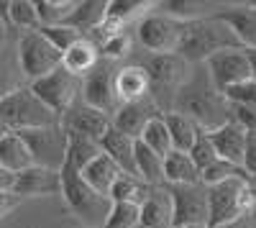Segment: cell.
<instances>
[{"label": "cell", "mask_w": 256, "mask_h": 228, "mask_svg": "<svg viewBox=\"0 0 256 228\" xmlns=\"http://www.w3.org/2000/svg\"><path fill=\"white\" fill-rule=\"evenodd\" d=\"M172 110L192 118L202 131H212V128H218L230 120L228 100L212 88V82H210L202 64H192L187 82L174 95Z\"/></svg>", "instance_id": "cell-1"}, {"label": "cell", "mask_w": 256, "mask_h": 228, "mask_svg": "<svg viewBox=\"0 0 256 228\" xmlns=\"http://www.w3.org/2000/svg\"><path fill=\"white\" fill-rule=\"evenodd\" d=\"M223 49H244V46L223 20H218L216 16H202L184 24L174 54L182 56L187 64H202L208 56Z\"/></svg>", "instance_id": "cell-2"}, {"label": "cell", "mask_w": 256, "mask_h": 228, "mask_svg": "<svg viewBox=\"0 0 256 228\" xmlns=\"http://www.w3.org/2000/svg\"><path fill=\"white\" fill-rule=\"evenodd\" d=\"M136 64L148 77V98L162 108V113L172 110L174 95L187 82L192 64H187L177 54H144V59Z\"/></svg>", "instance_id": "cell-3"}, {"label": "cell", "mask_w": 256, "mask_h": 228, "mask_svg": "<svg viewBox=\"0 0 256 228\" xmlns=\"http://www.w3.org/2000/svg\"><path fill=\"white\" fill-rule=\"evenodd\" d=\"M208 190V223L205 228H216L230 223L241 216H251L256 210V195L248 184V177H230Z\"/></svg>", "instance_id": "cell-4"}, {"label": "cell", "mask_w": 256, "mask_h": 228, "mask_svg": "<svg viewBox=\"0 0 256 228\" xmlns=\"http://www.w3.org/2000/svg\"><path fill=\"white\" fill-rule=\"evenodd\" d=\"M59 177H62V192L59 195L64 198L72 216L82 223V228H102L105 216L110 210V200L105 195H98L82 180V174L77 170H72L70 164H62Z\"/></svg>", "instance_id": "cell-5"}, {"label": "cell", "mask_w": 256, "mask_h": 228, "mask_svg": "<svg viewBox=\"0 0 256 228\" xmlns=\"http://www.w3.org/2000/svg\"><path fill=\"white\" fill-rule=\"evenodd\" d=\"M56 123L59 116H54L41 100H36L28 85L0 98V134L46 128V126H56Z\"/></svg>", "instance_id": "cell-6"}, {"label": "cell", "mask_w": 256, "mask_h": 228, "mask_svg": "<svg viewBox=\"0 0 256 228\" xmlns=\"http://www.w3.org/2000/svg\"><path fill=\"white\" fill-rule=\"evenodd\" d=\"M80 88H82V80L70 74L64 67H56L54 72L28 82V90L34 92V98L44 102L54 116H59V120L80 100Z\"/></svg>", "instance_id": "cell-7"}, {"label": "cell", "mask_w": 256, "mask_h": 228, "mask_svg": "<svg viewBox=\"0 0 256 228\" xmlns=\"http://www.w3.org/2000/svg\"><path fill=\"white\" fill-rule=\"evenodd\" d=\"M184 24L187 20H177L159 10H152L134 26V38L146 49V54H174Z\"/></svg>", "instance_id": "cell-8"}, {"label": "cell", "mask_w": 256, "mask_h": 228, "mask_svg": "<svg viewBox=\"0 0 256 228\" xmlns=\"http://www.w3.org/2000/svg\"><path fill=\"white\" fill-rule=\"evenodd\" d=\"M16 56H18V67H20V74H24L26 85L54 72L56 67H62V54L38 31L18 34Z\"/></svg>", "instance_id": "cell-9"}, {"label": "cell", "mask_w": 256, "mask_h": 228, "mask_svg": "<svg viewBox=\"0 0 256 228\" xmlns=\"http://www.w3.org/2000/svg\"><path fill=\"white\" fill-rule=\"evenodd\" d=\"M172 200V228H205L208 190L205 184H164Z\"/></svg>", "instance_id": "cell-10"}, {"label": "cell", "mask_w": 256, "mask_h": 228, "mask_svg": "<svg viewBox=\"0 0 256 228\" xmlns=\"http://www.w3.org/2000/svg\"><path fill=\"white\" fill-rule=\"evenodd\" d=\"M20 141L26 144V149L34 159V167L44 170H62L64 154H67V134H64L62 123L46 128H28V131H16Z\"/></svg>", "instance_id": "cell-11"}, {"label": "cell", "mask_w": 256, "mask_h": 228, "mask_svg": "<svg viewBox=\"0 0 256 228\" xmlns=\"http://www.w3.org/2000/svg\"><path fill=\"white\" fill-rule=\"evenodd\" d=\"M118 64L113 62L100 59L98 67L82 77V88H80V100L84 106H90L105 116H113L118 110V98H116V88H113V77H116Z\"/></svg>", "instance_id": "cell-12"}, {"label": "cell", "mask_w": 256, "mask_h": 228, "mask_svg": "<svg viewBox=\"0 0 256 228\" xmlns=\"http://www.w3.org/2000/svg\"><path fill=\"white\" fill-rule=\"evenodd\" d=\"M202 67L220 95L228 90V88H236L241 82H248V64H246V56L241 49H223V52H216L212 56H208L202 62Z\"/></svg>", "instance_id": "cell-13"}, {"label": "cell", "mask_w": 256, "mask_h": 228, "mask_svg": "<svg viewBox=\"0 0 256 228\" xmlns=\"http://www.w3.org/2000/svg\"><path fill=\"white\" fill-rule=\"evenodd\" d=\"M162 116V108L156 106V102L152 98H141V100H134V102H123V106H118V110L110 116V126L116 131H120L123 136L128 138H138L141 131L146 128L148 120H154Z\"/></svg>", "instance_id": "cell-14"}, {"label": "cell", "mask_w": 256, "mask_h": 228, "mask_svg": "<svg viewBox=\"0 0 256 228\" xmlns=\"http://www.w3.org/2000/svg\"><path fill=\"white\" fill-rule=\"evenodd\" d=\"M62 128L64 131H72V134H80L84 138H90V141H100L105 134H108L110 128V116H105L90 106H84L82 100H77L74 106L62 116Z\"/></svg>", "instance_id": "cell-15"}, {"label": "cell", "mask_w": 256, "mask_h": 228, "mask_svg": "<svg viewBox=\"0 0 256 228\" xmlns=\"http://www.w3.org/2000/svg\"><path fill=\"white\" fill-rule=\"evenodd\" d=\"M233 31L241 46H256V3H228L210 10Z\"/></svg>", "instance_id": "cell-16"}, {"label": "cell", "mask_w": 256, "mask_h": 228, "mask_svg": "<svg viewBox=\"0 0 256 228\" xmlns=\"http://www.w3.org/2000/svg\"><path fill=\"white\" fill-rule=\"evenodd\" d=\"M13 192L18 198H54L62 192V177L56 170H44V167H28L16 174Z\"/></svg>", "instance_id": "cell-17"}, {"label": "cell", "mask_w": 256, "mask_h": 228, "mask_svg": "<svg viewBox=\"0 0 256 228\" xmlns=\"http://www.w3.org/2000/svg\"><path fill=\"white\" fill-rule=\"evenodd\" d=\"M212 149H216L218 159L228 162V164H236V167H241L244 162V146H246V131L238 128L233 120L223 123V126L212 128V131H205Z\"/></svg>", "instance_id": "cell-18"}, {"label": "cell", "mask_w": 256, "mask_h": 228, "mask_svg": "<svg viewBox=\"0 0 256 228\" xmlns=\"http://www.w3.org/2000/svg\"><path fill=\"white\" fill-rule=\"evenodd\" d=\"M138 226L141 228H172V200L164 184L148 190V195L138 205Z\"/></svg>", "instance_id": "cell-19"}, {"label": "cell", "mask_w": 256, "mask_h": 228, "mask_svg": "<svg viewBox=\"0 0 256 228\" xmlns=\"http://www.w3.org/2000/svg\"><path fill=\"white\" fill-rule=\"evenodd\" d=\"M113 88H116V98L120 106L123 102H134V100H141L148 95V77L136 62L134 64H123L116 70Z\"/></svg>", "instance_id": "cell-20"}, {"label": "cell", "mask_w": 256, "mask_h": 228, "mask_svg": "<svg viewBox=\"0 0 256 228\" xmlns=\"http://www.w3.org/2000/svg\"><path fill=\"white\" fill-rule=\"evenodd\" d=\"M105 8H108V0H80L62 26H70L80 36H88L105 20Z\"/></svg>", "instance_id": "cell-21"}, {"label": "cell", "mask_w": 256, "mask_h": 228, "mask_svg": "<svg viewBox=\"0 0 256 228\" xmlns=\"http://www.w3.org/2000/svg\"><path fill=\"white\" fill-rule=\"evenodd\" d=\"M98 146H100V152L105 156H110L118 164L123 174H134L136 177V167H134V138L123 136L120 131H116L110 126L108 134L98 141Z\"/></svg>", "instance_id": "cell-22"}, {"label": "cell", "mask_w": 256, "mask_h": 228, "mask_svg": "<svg viewBox=\"0 0 256 228\" xmlns=\"http://www.w3.org/2000/svg\"><path fill=\"white\" fill-rule=\"evenodd\" d=\"M80 174H82V180L88 182L98 195H105V198H108V192H110V188H113V182H116L123 172H120V167H118V164H116L110 156H105V154L100 152Z\"/></svg>", "instance_id": "cell-23"}, {"label": "cell", "mask_w": 256, "mask_h": 228, "mask_svg": "<svg viewBox=\"0 0 256 228\" xmlns=\"http://www.w3.org/2000/svg\"><path fill=\"white\" fill-rule=\"evenodd\" d=\"M98 62H100V54H98L95 44H92V41H88V38L74 41V44L62 54V67L67 70L70 74L80 77V80L84 74H90L98 67Z\"/></svg>", "instance_id": "cell-24"}, {"label": "cell", "mask_w": 256, "mask_h": 228, "mask_svg": "<svg viewBox=\"0 0 256 228\" xmlns=\"http://www.w3.org/2000/svg\"><path fill=\"white\" fill-rule=\"evenodd\" d=\"M162 120H164V126L169 131V141H172V149L174 152H190V146L195 144L198 134L202 131L200 126L192 118L182 116V113H174V110H166L162 113Z\"/></svg>", "instance_id": "cell-25"}, {"label": "cell", "mask_w": 256, "mask_h": 228, "mask_svg": "<svg viewBox=\"0 0 256 228\" xmlns=\"http://www.w3.org/2000/svg\"><path fill=\"white\" fill-rule=\"evenodd\" d=\"M200 182V172L184 152H169L162 167V184H195Z\"/></svg>", "instance_id": "cell-26"}, {"label": "cell", "mask_w": 256, "mask_h": 228, "mask_svg": "<svg viewBox=\"0 0 256 228\" xmlns=\"http://www.w3.org/2000/svg\"><path fill=\"white\" fill-rule=\"evenodd\" d=\"M0 167L18 174L28 167H34V159L26 149V144L16 134H0Z\"/></svg>", "instance_id": "cell-27"}, {"label": "cell", "mask_w": 256, "mask_h": 228, "mask_svg": "<svg viewBox=\"0 0 256 228\" xmlns=\"http://www.w3.org/2000/svg\"><path fill=\"white\" fill-rule=\"evenodd\" d=\"M134 167H136V177L148 184V188H156L162 184V167H164V159L159 154H154L148 146L136 138L134 141Z\"/></svg>", "instance_id": "cell-28"}, {"label": "cell", "mask_w": 256, "mask_h": 228, "mask_svg": "<svg viewBox=\"0 0 256 228\" xmlns=\"http://www.w3.org/2000/svg\"><path fill=\"white\" fill-rule=\"evenodd\" d=\"M64 134H67V154H64V164H70L72 170L82 172L100 154V146L95 141L80 136V134H72V131H64Z\"/></svg>", "instance_id": "cell-29"}, {"label": "cell", "mask_w": 256, "mask_h": 228, "mask_svg": "<svg viewBox=\"0 0 256 228\" xmlns=\"http://www.w3.org/2000/svg\"><path fill=\"white\" fill-rule=\"evenodd\" d=\"M20 88H26V80L20 74L18 56L13 46H0V98H6Z\"/></svg>", "instance_id": "cell-30"}, {"label": "cell", "mask_w": 256, "mask_h": 228, "mask_svg": "<svg viewBox=\"0 0 256 228\" xmlns=\"http://www.w3.org/2000/svg\"><path fill=\"white\" fill-rule=\"evenodd\" d=\"M95 49H98L100 59L118 64L120 59H128V56L134 54V34H131V28H128V31L108 34L105 38H100V41H98Z\"/></svg>", "instance_id": "cell-31"}, {"label": "cell", "mask_w": 256, "mask_h": 228, "mask_svg": "<svg viewBox=\"0 0 256 228\" xmlns=\"http://www.w3.org/2000/svg\"><path fill=\"white\" fill-rule=\"evenodd\" d=\"M148 184H144L138 177L134 174H120L116 182H113V188L108 192V200L110 202H134V205H141V200L148 195Z\"/></svg>", "instance_id": "cell-32"}, {"label": "cell", "mask_w": 256, "mask_h": 228, "mask_svg": "<svg viewBox=\"0 0 256 228\" xmlns=\"http://www.w3.org/2000/svg\"><path fill=\"white\" fill-rule=\"evenodd\" d=\"M138 141L144 144V146H148V149H152L154 154H159L162 159H164L169 152H172V141H169V131H166V126H164L162 116L146 123V128L141 131Z\"/></svg>", "instance_id": "cell-33"}, {"label": "cell", "mask_w": 256, "mask_h": 228, "mask_svg": "<svg viewBox=\"0 0 256 228\" xmlns=\"http://www.w3.org/2000/svg\"><path fill=\"white\" fill-rule=\"evenodd\" d=\"M154 10L169 16V18H177V20H195L202 16H210L205 3H195V0H164V3H156Z\"/></svg>", "instance_id": "cell-34"}, {"label": "cell", "mask_w": 256, "mask_h": 228, "mask_svg": "<svg viewBox=\"0 0 256 228\" xmlns=\"http://www.w3.org/2000/svg\"><path fill=\"white\" fill-rule=\"evenodd\" d=\"M8 24L10 28H18L20 34H28V31H38V16L31 0H10V10H8Z\"/></svg>", "instance_id": "cell-35"}, {"label": "cell", "mask_w": 256, "mask_h": 228, "mask_svg": "<svg viewBox=\"0 0 256 228\" xmlns=\"http://www.w3.org/2000/svg\"><path fill=\"white\" fill-rule=\"evenodd\" d=\"M34 8L41 26H59L72 13L74 0H38V3H34Z\"/></svg>", "instance_id": "cell-36"}, {"label": "cell", "mask_w": 256, "mask_h": 228, "mask_svg": "<svg viewBox=\"0 0 256 228\" xmlns=\"http://www.w3.org/2000/svg\"><path fill=\"white\" fill-rule=\"evenodd\" d=\"M102 228H138V205L134 202H110Z\"/></svg>", "instance_id": "cell-37"}, {"label": "cell", "mask_w": 256, "mask_h": 228, "mask_svg": "<svg viewBox=\"0 0 256 228\" xmlns=\"http://www.w3.org/2000/svg\"><path fill=\"white\" fill-rule=\"evenodd\" d=\"M230 177H246V172L241 167H236V164H228L223 159H216L210 164V167H205L200 172V184H205V188H210V184H218L223 180H230Z\"/></svg>", "instance_id": "cell-38"}, {"label": "cell", "mask_w": 256, "mask_h": 228, "mask_svg": "<svg viewBox=\"0 0 256 228\" xmlns=\"http://www.w3.org/2000/svg\"><path fill=\"white\" fill-rule=\"evenodd\" d=\"M38 34L41 36H44L46 41H49V44L59 52V54H64V52H67L72 44H74V41H80L82 36L77 34V31H72L70 26H41L38 28Z\"/></svg>", "instance_id": "cell-39"}, {"label": "cell", "mask_w": 256, "mask_h": 228, "mask_svg": "<svg viewBox=\"0 0 256 228\" xmlns=\"http://www.w3.org/2000/svg\"><path fill=\"white\" fill-rule=\"evenodd\" d=\"M187 156H190V159H192V164L198 167V172H202L205 167H210V164L218 159V154H216V149H212V144H210V138H208V134H205V131H200V134H198V138H195V144L190 146Z\"/></svg>", "instance_id": "cell-40"}, {"label": "cell", "mask_w": 256, "mask_h": 228, "mask_svg": "<svg viewBox=\"0 0 256 228\" xmlns=\"http://www.w3.org/2000/svg\"><path fill=\"white\" fill-rule=\"evenodd\" d=\"M230 108V120L246 134H256V108L244 106V102H228Z\"/></svg>", "instance_id": "cell-41"}, {"label": "cell", "mask_w": 256, "mask_h": 228, "mask_svg": "<svg viewBox=\"0 0 256 228\" xmlns=\"http://www.w3.org/2000/svg\"><path fill=\"white\" fill-rule=\"evenodd\" d=\"M223 98L228 102H244V106L256 108V82L248 80V82H241V85H236V88H228L223 92Z\"/></svg>", "instance_id": "cell-42"}, {"label": "cell", "mask_w": 256, "mask_h": 228, "mask_svg": "<svg viewBox=\"0 0 256 228\" xmlns=\"http://www.w3.org/2000/svg\"><path fill=\"white\" fill-rule=\"evenodd\" d=\"M241 170L246 172V177H256V134H246V146H244Z\"/></svg>", "instance_id": "cell-43"}, {"label": "cell", "mask_w": 256, "mask_h": 228, "mask_svg": "<svg viewBox=\"0 0 256 228\" xmlns=\"http://www.w3.org/2000/svg\"><path fill=\"white\" fill-rule=\"evenodd\" d=\"M20 202H24V198H18L16 192H0V220L10 216Z\"/></svg>", "instance_id": "cell-44"}, {"label": "cell", "mask_w": 256, "mask_h": 228, "mask_svg": "<svg viewBox=\"0 0 256 228\" xmlns=\"http://www.w3.org/2000/svg\"><path fill=\"white\" fill-rule=\"evenodd\" d=\"M241 52H244L246 64H248V77L256 82V46H244Z\"/></svg>", "instance_id": "cell-45"}, {"label": "cell", "mask_w": 256, "mask_h": 228, "mask_svg": "<svg viewBox=\"0 0 256 228\" xmlns=\"http://www.w3.org/2000/svg\"><path fill=\"white\" fill-rule=\"evenodd\" d=\"M13 182H16V174L8 172L6 167H0V192H13Z\"/></svg>", "instance_id": "cell-46"}, {"label": "cell", "mask_w": 256, "mask_h": 228, "mask_svg": "<svg viewBox=\"0 0 256 228\" xmlns=\"http://www.w3.org/2000/svg\"><path fill=\"white\" fill-rule=\"evenodd\" d=\"M251 216H254V213H251ZM251 216H241V218H236V220L223 223V226H216V228H254V223H251Z\"/></svg>", "instance_id": "cell-47"}, {"label": "cell", "mask_w": 256, "mask_h": 228, "mask_svg": "<svg viewBox=\"0 0 256 228\" xmlns=\"http://www.w3.org/2000/svg\"><path fill=\"white\" fill-rule=\"evenodd\" d=\"M8 34H10V26L6 24L3 18H0V46H6V44H8Z\"/></svg>", "instance_id": "cell-48"}, {"label": "cell", "mask_w": 256, "mask_h": 228, "mask_svg": "<svg viewBox=\"0 0 256 228\" xmlns=\"http://www.w3.org/2000/svg\"><path fill=\"white\" fill-rule=\"evenodd\" d=\"M248 184H251V190H254V195H256V177H248Z\"/></svg>", "instance_id": "cell-49"}, {"label": "cell", "mask_w": 256, "mask_h": 228, "mask_svg": "<svg viewBox=\"0 0 256 228\" xmlns=\"http://www.w3.org/2000/svg\"><path fill=\"white\" fill-rule=\"evenodd\" d=\"M138 228H141V226H138Z\"/></svg>", "instance_id": "cell-50"}]
</instances>
